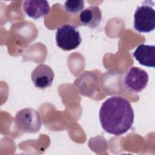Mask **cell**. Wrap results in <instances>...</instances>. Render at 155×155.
Wrapping results in <instances>:
<instances>
[{
  "label": "cell",
  "mask_w": 155,
  "mask_h": 155,
  "mask_svg": "<svg viewBox=\"0 0 155 155\" xmlns=\"http://www.w3.org/2000/svg\"><path fill=\"white\" fill-rule=\"evenodd\" d=\"M134 111L125 98L113 96L106 99L99 111L102 128L108 133L120 136L127 132L134 122Z\"/></svg>",
  "instance_id": "1"
},
{
  "label": "cell",
  "mask_w": 155,
  "mask_h": 155,
  "mask_svg": "<svg viewBox=\"0 0 155 155\" xmlns=\"http://www.w3.org/2000/svg\"><path fill=\"white\" fill-rule=\"evenodd\" d=\"M57 45L63 50L69 51L78 48L82 42L79 31L72 24H64L58 27L56 33Z\"/></svg>",
  "instance_id": "2"
},
{
  "label": "cell",
  "mask_w": 155,
  "mask_h": 155,
  "mask_svg": "<svg viewBox=\"0 0 155 155\" xmlns=\"http://www.w3.org/2000/svg\"><path fill=\"white\" fill-rule=\"evenodd\" d=\"M133 27L140 33H149L155 28V12L148 1H145L137 7L134 15Z\"/></svg>",
  "instance_id": "3"
},
{
  "label": "cell",
  "mask_w": 155,
  "mask_h": 155,
  "mask_svg": "<svg viewBox=\"0 0 155 155\" xmlns=\"http://www.w3.org/2000/svg\"><path fill=\"white\" fill-rule=\"evenodd\" d=\"M15 122L24 132L34 133L41 127V119L39 113L31 108L19 110L15 115Z\"/></svg>",
  "instance_id": "4"
},
{
  "label": "cell",
  "mask_w": 155,
  "mask_h": 155,
  "mask_svg": "<svg viewBox=\"0 0 155 155\" xmlns=\"http://www.w3.org/2000/svg\"><path fill=\"white\" fill-rule=\"evenodd\" d=\"M148 79L146 71L137 67H132L128 69L124 76L123 85L127 91L137 93L146 88Z\"/></svg>",
  "instance_id": "5"
},
{
  "label": "cell",
  "mask_w": 155,
  "mask_h": 155,
  "mask_svg": "<svg viewBox=\"0 0 155 155\" xmlns=\"http://www.w3.org/2000/svg\"><path fill=\"white\" fill-rule=\"evenodd\" d=\"M54 74L51 68L45 64L38 65L32 71L31 79L35 86L40 89H45L52 85Z\"/></svg>",
  "instance_id": "6"
},
{
  "label": "cell",
  "mask_w": 155,
  "mask_h": 155,
  "mask_svg": "<svg viewBox=\"0 0 155 155\" xmlns=\"http://www.w3.org/2000/svg\"><path fill=\"white\" fill-rule=\"evenodd\" d=\"M25 13L35 19L43 18L50 12V7L45 0H27L22 4Z\"/></svg>",
  "instance_id": "7"
},
{
  "label": "cell",
  "mask_w": 155,
  "mask_h": 155,
  "mask_svg": "<svg viewBox=\"0 0 155 155\" xmlns=\"http://www.w3.org/2000/svg\"><path fill=\"white\" fill-rule=\"evenodd\" d=\"M135 59L140 64L148 67L154 68L155 47L145 44L139 45L133 53Z\"/></svg>",
  "instance_id": "8"
},
{
  "label": "cell",
  "mask_w": 155,
  "mask_h": 155,
  "mask_svg": "<svg viewBox=\"0 0 155 155\" xmlns=\"http://www.w3.org/2000/svg\"><path fill=\"white\" fill-rule=\"evenodd\" d=\"M82 25L94 28L97 27L102 19V13L97 6H90L83 10L79 15Z\"/></svg>",
  "instance_id": "9"
},
{
  "label": "cell",
  "mask_w": 155,
  "mask_h": 155,
  "mask_svg": "<svg viewBox=\"0 0 155 155\" xmlns=\"http://www.w3.org/2000/svg\"><path fill=\"white\" fill-rule=\"evenodd\" d=\"M84 7V1L81 0H68L64 4V8L69 13H76Z\"/></svg>",
  "instance_id": "10"
}]
</instances>
